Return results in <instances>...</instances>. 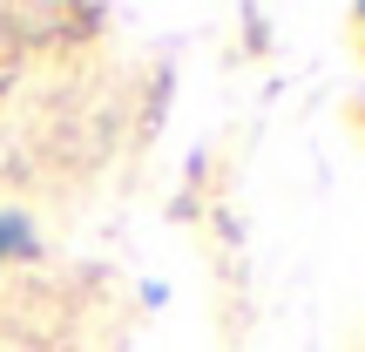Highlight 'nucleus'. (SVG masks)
<instances>
[{
	"instance_id": "f257e3e1",
	"label": "nucleus",
	"mask_w": 365,
	"mask_h": 352,
	"mask_svg": "<svg viewBox=\"0 0 365 352\" xmlns=\"http://www.w3.org/2000/svg\"><path fill=\"white\" fill-rule=\"evenodd\" d=\"M14 251H27V223H14V217H0V264H7Z\"/></svg>"
}]
</instances>
